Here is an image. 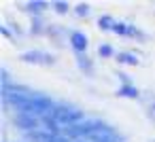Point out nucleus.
Segmentation results:
<instances>
[{
  "label": "nucleus",
  "mask_w": 155,
  "mask_h": 142,
  "mask_svg": "<svg viewBox=\"0 0 155 142\" xmlns=\"http://www.w3.org/2000/svg\"><path fill=\"white\" fill-rule=\"evenodd\" d=\"M55 7H58V11H60V13H64V11H66V5H64V2H55Z\"/></svg>",
  "instance_id": "10"
},
{
  "label": "nucleus",
  "mask_w": 155,
  "mask_h": 142,
  "mask_svg": "<svg viewBox=\"0 0 155 142\" xmlns=\"http://www.w3.org/2000/svg\"><path fill=\"white\" fill-rule=\"evenodd\" d=\"M100 28H104V30H113V28H115L113 17H100Z\"/></svg>",
  "instance_id": "6"
},
{
  "label": "nucleus",
  "mask_w": 155,
  "mask_h": 142,
  "mask_svg": "<svg viewBox=\"0 0 155 142\" xmlns=\"http://www.w3.org/2000/svg\"><path fill=\"white\" fill-rule=\"evenodd\" d=\"M70 43H72V47H74L77 51H85V49H87V36L81 34V32H72Z\"/></svg>",
  "instance_id": "2"
},
{
  "label": "nucleus",
  "mask_w": 155,
  "mask_h": 142,
  "mask_svg": "<svg viewBox=\"0 0 155 142\" xmlns=\"http://www.w3.org/2000/svg\"><path fill=\"white\" fill-rule=\"evenodd\" d=\"M119 93H121V95H127V98H136V95H138V89L132 87V85H123V87L119 89Z\"/></svg>",
  "instance_id": "4"
},
{
  "label": "nucleus",
  "mask_w": 155,
  "mask_h": 142,
  "mask_svg": "<svg viewBox=\"0 0 155 142\" xmlns=\"http://www.w3.org/2000/svg\"><path fill=\"white\" fill-rule=\"evenodd\" d=\"M119 62H123V64H138V57L132 55V53H119Z\"/></svg>",
  "instance_id": "5"
},
{
  "label": "nucleus",
  "mask_w": 155,
  "mask_h": 142,
  "mask_svg": "<svg viewBox=\"0 0 155 142\" xmlns=\"http://www.w3.org/2000/svg\"><path fill=\"white\" fill-rule=\"evenodd\" d=\"M43 7H47V5H45V2H32V5H30L32 11H43Z\"/></svg>",
  "instance_id": "9"
},
{
  "label": "nucleus",
  "mask_w": 155,
  "mask_h": 142,
  "mask_svg": "<svg viewBox=\"0 0 155 142\" xmlns=\"http://www.w3.org/2000/svg\"><path fill=\"white\" fill-rule=\"evenodd\" d=\"M77 13H79V15H87V13H89V7H87V5H79V7H77Z\"/></svg>",
  "instance_id": "8"
},
{
  "label": "nucleus",
  "mask_w": 155,
  "mask_h": 142,
  "mask_svg": "<svg viewBox=\"0 0 155 142\" xmlns=\"http://www.w3.org/2000/svg\"><path fill=\"white\" fill-rule=\"evenodd\" d=\"M53 117H55L58 123H74V121L83 119V112H81V110H74V108L62 106V108H58V110L53 112Z\"/></svg>",
  "instance_id": "1"
},
{
  "label": "nucleus",
  "mask_w": 155,
  "mask_h": 142,
  "mask_svg": "<svg viewBox=\"0 0 155 142\" xmlns=\"http://www.w3.org/2000/svg\"><path fill=\"white\" fill-rule=\"evenodd\" d=\"M17 125H24V129H32V127L36 129V127H38V121H36L32 115H26V117H19V119H17Z\"/></svg>",
  "instance_id": "3"
},
{
  "label": "nucleus",
  "mask_w": 155,
  "mask_h": 142,
  "mask_svg": "<svg viewBox=\"0 0 155 142\" xmlns=\"http://www.w3.org/2000/svg\"><path fill=\"white\" fill-rule=\"evenodd\" d=\"M100 55H104V57H108V55H113V49H110L108 45H102V47H100Z\"/></svg>",
  "instance_id": "7"
}]
</instances>
